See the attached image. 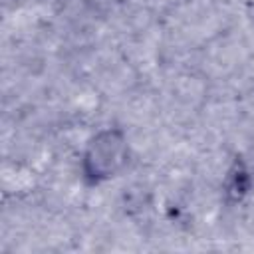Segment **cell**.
<instances>
[{"mask_svg":"<svg viewBox=\"0 0 254 254\" xmlns=\"http://www.w3.org/2000/svg\"><path fill=\"white\" fill-rule=\"evenodd\" d=\"M125 161V141L119 133L107 131L93 139L85 153V173L91 179L111 177Z\"/></svg>","mask_w":254,"mask_h":254,"instance_id":"obj_1","label":"cell"}]
</instances>
